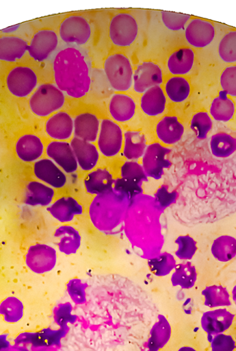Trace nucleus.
<instances>
[{"instance_id":"1","label":"nucleus","mask_w":236,"mask_h":351,"mask_svg":"<svg viewBox=\"0 0 236 351\" xmlns=\"http://www.w3.org/2000/svg\"><path fill=\"white\" fill-rule=\"evenodd\" d=\"M53 69L55 82L61 91L73 98H81L90 88L88 62L81 51L68 48L56 56Z\"/></svg>"},{"instance_id":"2","label":"nucleus","mask_w":236,"mask_h":351,"mask_svg":"<svg viewBox=\"0 0 236 351\" xmlns=\"http://www.w3.org/2000/svg\"><path fill=\"white\" fill-rule=\"evenodd\" d=\"M105 73L114 90L125 92L133 84V69L129 59L122 55L116 54L106 60Z\"/></svg>"},{"instance_id":"3","label":"nucleus","mask_w":236,"mask_h":351,"mask_svg":"<svg viewBox=\"0 0 236 351\" xmlns=\"http://www.w3.org/2000/svg\"><path fill=\"white\" fill-rule=\"evenodd\" d=\"M64 97L59 88L50 84L41 85L30 99L32 112L38 117H47L62 108Z\"/></svg>"},{"instance_id":"4","label":"nucleus","mask_w":236,"mask_h":351,"mask_svg":"<svg viewBox=\"0 0 236 351\" xmlns=\"http://www.w3.org/2000/svg\"><path fill=\"white\" fill-rule=\"evenodd\" d=\"M137 34L138 26L133 16L120 14L113 19L110 26V36L116 45L121 47L131 46Z\"/></svg>"},{"instance_id":"5","label":"nucleus","mask_w":236,"mask_h":351,"mask_svg":"<svg viewBox=\"0 0 236 351\" xmlns=\"http://www.w3.org/2000/svg\"><path fill=\"white\" fill-rule=\"evenodd\" d=\"M170 149L159 143L148 145L143 156V168L147 177L159 180L161 178L164 169L169 168L171 163L166 157Z\"/></svg>"},{"instance_id":"6","label":"nucleus","mask_w":236,"mask_h":351,"mask_svg":"<svg viewBox=\"0 0 236 351\" xmlns=\"http://www.w3.org/2000/svg\"><path fill=\"white\" fill-rule=\"evenodd\" d=\"M57 263V252L47 245L31 246L26 255V263L31 271L42 274L52 271Z\"/></svg>"},{"instance_id":"7","label":"nucleus","mask_w":236,"mask_h":351,"mask_svg":"<svg viewBox=\"0 0 236 351\" xmlns=\"http://www.w3.org/2000/svg\"><path fill=\"white\" fill-rule=\"evenodd\" d=\"M91 27L88 21L79 16H70L64 20L60 29L62 40L68 43L83 45L91 36Z\"/></svg>"},{"instance_id":"8","label":"nucleus","mask_w":236,"mask_h":351,"mask_svg":"<svg viewBox=\"0 0 236 351\" xmlns=\"http://www.w3.org/2000/svg\"><path fill=\"white\" fill-rule=\"evenodd\" d=\"M10 92L17 97H26L35 89L37 77L35 73L27 67H17L9 74L7 80Z\"/></svg>"},{"instance_id":"9","label":"nucleus","mask_w":236,"mask_h":351,"mask_svg":"<svg viewBox=\"0 0 236 351\" xmlns=\"http://www.w3.org/2000/svg\"><path fill=\"white\" fill-rule=\"evenodd\" d=\"M122 133L120 128L110 120H103L99 138V147L105 157H114L120 151Z\"/></svg>"},{"instance_id":"10","label":"nucleus","mask_w":236,"mask_h":351,"mask_svg":"<svg viewBox=\"0 0 236 351\" xmlns=\"http://www.w3.org/2000/svg\"><path fill=\"white\" fill-rule=\"evenodd\" d=\"M58 38L56 34L50 30L40 31L31 40L28 51L30 56L37 61L47 60L57 49Z\"/></svg>"},{"instance_id":"11","label":"nucleus","mask_w":236,"mask_h":351,"mask_svg":"<svg viewBox=\"0 0 236 351\" xmlns=\"http://www.w3.org/2000/svg\"><path fill=\"white\" fill-rule=\"evenodd\" d=\"M215 36V29L210 22L196 19L190 21L185 30V37L190 45L204 48L209 45Z\"/></svg>"},{"instance_id":"12","label":"nucleus","mask_w":236,"mask_h":351,"mask_svg":"<svg viewBox=\"0 0 236 351\" xmlns=\"http://www.w3.org/2000/svg\"><path fill=\"white\" fill-rule=\"evenodd\" d=\"M133 80L135 90L142 93L162 83V72L157 64L152 62H143L135 71Z\"/></svg>"},{"instance_id":"13","label":"nucleus","mask_w":236,"mask_h":351,"mask_svg":"<svg viewBox=\"0 0 236 351\" xmlns=\"http://www.w3.org/2000/svg\"><path fill=\"white\" fill-rule=\"evenodd\" d=\"M47 155L68 173L76 171L78 168L74 151L68 143H51L47 147Z\"/></svg>"},{"instance_id":"14","label":"nucleus","mask_w":236,"mask_h":351,"mask_svg":"<svg viewBox=\"0 0 236 351\" xmlns=\"http://www.w3.org/2000/svg\"><path fill=\"white\" fill-rule=\"evenodd\" d=\"M235 315L226 309L205 313L201 319L203 330L210 336L222 334L232 325Z\"/></svg>"},{"instance_id":"15","label":"nucleus","mask_w":236,"mask_h":351,"mask_svg":"<svg viewBox=\"0 0 236 351\" xmlns=\"http://www.w3.org/2000/svg\"><path fill=\"white\" fill-rule=\"evenodd\" d=\"M34 171L38 179L54 188L60 189L67 183L66 174L51 160L44 159L36 162Z\"/></svg>"},{"instance_id":"16","label":"nucleus","mask_w":236,"mask_h":351,"mask_svg":"<svg viewBox=\"0 0 236 351\" xmlns=\"http://www.w3.org/2000/svg\"><path fill=\"white\" fill-rule=\"evenodd\" d=\"M71 147L81 169L90 171L96 167L99 155L94 145L75 137L71 142Z\"/></svg>"},{"instance_id":"17","label":"nucleus","mask_w":236,"mask_h":351,"mask_svg":"<svg viewBox=\"0 0 236 351\" xmlns=\"http://www.w3.org/2000/svg\"><path fill=\"white\" fill-rule=\"evenodd\" d=\"M49 213L60 223L73 221L83 213V208L73 197H62L48 208Z\"/></svg>"},{"instance_id":"18","label":"nucleus","mask_w":236,"mask_h":351,"mask_svg":"<svg viewBox=\"0 0 236 351\" xmlns=\"http://www.w3.org/2000/svg\"><path fill=\"white\" fill-rule=\"evenodd\" d=\"M114 180L112 174L105 169H99L88 175L84 186L90 194L102 195L114 190Z\"/></svg>"},{"instance_id":"19","label":"nucleus","mask_w":236,"mask_h":351,"mask_svg":"<svg viewBox=\"0 0 236 351\" xmlns=\"http://www.w3.org/2000/svg\"><path fill=\"white\" fill-rule=\"evenodd\" d=\"M44 148L40 139L34 135H25L21 137L16 144L18 157L27 162L39 159L44 152Z\"/></svg>"},{"instance_id":"20","label":"nucleus","mask_w":236,"mask_h":351,"mask_svg":"<svg viewBox=\"0 0 236 351\" xmlns=\"http://www.w3.org/2000/svg\"><path fill=\"white\" fill-rule=\"evenodd\" d=\"M73 121L67 113L60 112L52 117L47 123L48 135L55 140H67L73 134Z\"/></svg>"},{"instance_id":"21","label":"nucleus","mask_w":236,"mask_h":351,"mask_svg":"<svg viewBox=\"0 0 236 351\" xmlns=\"http://www.w3.org/2000/svg\"><path fill=\"white\" fill-rule=\"evenodd\" d=\"M28 49L27 43L20 38L15 36L0 38V60L14 62L23 58Z\"/></svg>"},{"instance_id":"22","label":"nucleus","mask_w":236,"mask_h":351,"mask_svg":"<svg viewBox=\"0 0 236 351\" xmlns=\"http://www.w3.org/2000/svg\"><path fill=\"white\" fill-rule=\"evenodd\" d=\"M159 138L167 145H174L181 141L184 128L176 117H166L157 125Z\"/></svg>"},{"instance_id":"23","label":"nucleus","mask_w":236,"mask_h":351,"mask_svg":"<svg viewBox=\"0 0 236 351\" xmlns=\"http://www.w3.org/2000/svg\"><path fill=\"white\" fill-rule=\"evenodd\" d=\"M54 237L58 239L60 252L64 254H76L80 248L81 235L73 227L61 226L56 230Z\"/></svg>"},{"instance_id":"24","label":"nucleus","mask_w":236,"mask_h":351,"mask_svg":"<svg viewBox=\"0 0 236 351\" xmlns=\"http://www.w3.org/2000/svg\"><path fill=\"white\" fill-rule=\"evenodd\" d=\"M74 127L76 138L89 143L96 141L99 129V121L96 116L81 114L76 118Z\"/></svg>"},{"instance_id":"25","label":"nucleus","mask_w":236,"mask_h":351,"mask_svg":"<svg viewBox=\"0 0 236 351\" xmlns=\"http://www.w3.org/2000/svg\"><path fill=\"white\" fill-rule=\"evenodd\" d=\"M166 102V97L161 88L156 86L144 93L141 99V107L146 115L155 117L163 112Z\"/></svg>"},{"instance_id":"26","label":"nucleus","mask_w":236,"mask_h":351,"mask_svg":"<svg viewBox=\"0 0 236 351\" xmlns=\"http://www.w3.org/2000/svg\"><path fill=\"white\" fill-rule=\"evenodd\" d=\"M171 336V327L167 319L161 315L153 326L147 343L148 351H159L169 341Z\"/></svg>"},{"instance_id":"27","label":"nucleus","mask_w":236,"mask_h":351,"mask_svg":"<svg viewBox=\"0 0 236 351\" xmlns=\"http://www.w3.org/2000/svg\"><path fill=\"white\" fill-rule=\"evenodd\" d=\"M136 105L132 98L124 95H116L110 103V112L117 121L131 120L135 114Z\"/></svg>"},{"instance_id":"28","label":"nucleus","mask_w":236,"mask_h":351,"mask_svg":"<svg viewBox=\"0 0 236 351\" xmlns=\"http://www.w3.org/2000/svg\"><path fill=\"white\" fill-rule=\"evenodd\" d=\"M54 195L52 188L38 182H31L27 185L25 203L31 206H47L52 202Z\"/></svg>"},{"instance_id":"29","label":"nucleus","mask_w":236,"mask_h":351,"mask_svg":"<svg viewBox=\"0 0 236 351\" xmlns=\"http://www.w3.org/2000/svg\"><path fill=\"white\" fill-rule=\"evenodd\" d=\"M195 54L190 49H183L170 56L168 62L169 71L176 75L188 73L194 64Z\"/></svg>"},{"instance_id":"30","label":"nucleus","mask_w":236,"mask_h":351,"mask_svg":"<svg viewBox=\"0 0 236 351\" xmlns=\"http://www.w3.org/2000/svg\"><path fill=\"white\" fill-rule=\"evenodd\" d=\"M197 278L198 273L195 266L190 262H185L176 267L171 276V282L174 287H180L183 289H190L194 287Z\"/></svg>"},{"instance_id":"31","label":"nucleus","mask_w":236,"mask_h":351,"mask_svg":"<svg viewBox=\"0 0 236 351\" xmlns=\"http://www.w3.org/2000/svg\"><path fill=\"white\" fill-rule=\"evenodd\" d=\"M67 329L61 328L58 331L46 330L42 331L38 334H24L19 336L16 340V343H24L26 341L32 343L36 346H50L60 343V339L66 336Z\"/></svg>"},{"instance_id":"32","label":"nucleus","mask_w":236,"mask_h":351,"mask_svg":"<svg viewBox=\"0 0 236 351\" xmlns=\"http://www.w3.org/2000/svg\"><path fill=\"white\" fill-rule=\"evenodd\" d=\"M212 155L218 158H227L236 151V138L225 133L213 136L210 141Z\"/></svg>"},{"instance_id":"33","label":"nucleus","mask_w":236,"mask_h":351,"mask_svg":"<svg viewBox=\"0 0 236 351\" xmlns=\"http://www.w3.org/2000/svg\"><path fill=\"white\" fill-rule=\"evenodd\" d=\"M124 156L130 160H137L144 156L146 146L144 135L139 132L128 131L124 134Z\"/></svg>"},{"instance_id":"34","label":"nucleus","mask_w":236,"mask_h":351,"mask_svg":"<svg viewBox=\"0 0 236 351\" xmlns=\"http://www.w3.org/2000/svg\"><path fill=\"white\" fill-rule=\"evenodd\" d=\"M214 258L221 262H228L236 256V239L229 235H223L215 240L211 246Z\"/></svg>"},{"instance_id":"35","label":"nucleus","mask_w":236,"mask_h":351,"mask_svg":"<svg viewBox=\"0 0 236 351\" xmlns=\"http://www.w3.org/2000/svg\"><path fill=\"white\" fill-rule=\"evenodd\" d=\"M235 113V105L232 100L227 97L224 92L214 99L210 108L211 117L218 121L227 122L232 119Z\"/></svg>"},{"instance_id":"36","label":"nucleus","mask_w":236,"mask_h":351,"mask_svg":"<svg viewBox=\"0 0 236 351\" xmlns=\"http://www.w3.org/2000/svg\"><path fill=\"white\" fill-rule=\"evenodd\" d=\"M148 266L151 272L159 277L168 275L175 269L176 261L172 254L163 252L159 255L150 258L148 261Z\"/></svg>"},{"instance_id":"37","label":"nucleus","mask_w":236,"mask_h":351,"mask_svg":"<svg viewBox=\"0 0 236 351\" xmlns=\"http://www.w3.org/2000/svg\"><path fill=\"white\" fill-rule=\"evenodd\" d=\"M202 295L205 298V304L209 308L231 305L230 295L222 285H211L207 287Z\"/></svg>"},{"instance_id":"38","label":"nucleus","mask_w":236,"mask_h":351,"mask_svg":"<svg viewBox=\"0 0 236 351\" xmlns=\"http://www.w3.org/2000/svg\"><path fill=\"white\" fill-rule=\"evenodd\" d=\"M166 91L170 100L179 103L188 97L190 86L188 82L183 77H175L167 82Z\"/></svg>"},{"instance_id":"39","label":"nucleus","mask_w":236,"mask_h":351,"mask_svg":"<svg viewBox=\"0 0 236 351\" xmlns=\"http://www.w3.org/2000/svg\"><path fill=\"white\" fill-rule=\"evenodd\" d=\"M0 315L7 322L16 323L24 316V304L16 298H8L0 304Z\"/></svg>"},{"instance_id":"40","label":"nucleus","mask_w":236,"mask_h":351,"mask_svg":"<svg viewBox=\"0 0 236 351\" xmlns=\"http://www.w3.org/2000/svg\"><path fill=\"white\" fill-rule=\"evenodd\" d=\"M220 58L226 62H236V31L227 34L219 47Z\"/></svg>"},{"instance_id":"41","label":"nucleus","mask_w":236,"mask_h":351,"mask_svg":"<svg viewBox=\"0 0 236 351\" xmlns=\"http://www.w3.org/2000/svg\"><path fill=\"white\" fill-rule=\"evenodd\" d=\"M114 190L127 197L131 202L135 197L142 194L143 189L141 184L128 179H118L114 182Z\"/></svg>"},{"instance_id":"42","label":"nucleus","mask_w":236,"mask_h":351,"mask_svg":"<svg viewBox=\"0 0 236 351\" xmlns=\"http://www.w3.org/2000/svg\"><path fill=\"white\" fill-rule=\"evenodd\" d=\"M175 243L179 246L176 255L181 260L192 259L198 250L196 241L189 235L179 237Z\"/></svg>"},{"instance_id":"43","label":"nucleus","mask_w":236,"mask_h":351,"mask_svg":"<svg viewBox=\"0 0 236 351\" xmlns=\"http://www.w3.org/2000/svg\"><path fill=\"white\" fill-rule=\"evenodd\" d=\"M121 177L131 180L139 184L148 182V177L142 166L135 162H127L121 168Z\"/></svg>"},{"instance_id":"44","label":"nucleus","mask_w":236,"mask_h":351,"mask_svg":"<svg viewBox=\"0 0 236 351\" xmlns=\"http://www.w3.org/2000/svg\"><path fill=\"white\" fill-rule=\"evenodd\" d=\"M190 127L198 138L205 139L211 129L212 121L207 113L200 112L192 117Z\"/></svg>"},{"instance_id":"45","label":"nucleus","mask_w":236,"mask_h":351,"mask_svg":"<svg viewBox=\"0 0 236 351\" xmlns=\"http://www.w3.org/2000/svg\"><path fill=\"white\" fill-rule=\"evenodd\" d=\"M88 287L87 283L83 282L78 278L70 280L67 285L68 293L77 304H83L87 302L86 289Z\"/></svg>"},{"instance_id":"46","label":"nucleus","mask_w":236,"mask_h":351,"mask_svg":"<svg viewBox=\"0 0 236 351\" xmlns=\"http://www.w3.org/2000/svg\"><path fill=\"white\" fill-rule=\"evenodd\" d=\"M162 20L165 26L170 30L179 31L183 29L190 15L170 12H161Z\"/></svg>"},{"instance_id":"47","label":"nucleus","mask_w":236,"mask_h":351,"mask_svg":"<svg viewBox=\"0 0 236 351\" xmlns=\"http://www.w3.org/2000/svg\"><path fill=\"white\" fill-rule=\"evenodd\" d=\"M73 306L70 303L60 304L55 311V319L61 328H68V324H74L77 317L73 315Z\"/></svg>"},{"instance_id":"48","label":"nucleus","mask_w":236,"mask_h":351,"mask_svg":"<svg viewBox=\"0 0 236 351\" xmlns=\"http://www.w3.org/2000/svg\"><path fill=\"white\" fill-rule=\"evenodd\" d=\"M220 82L226 94L236 97V66H231L224 70Z\"/></svg>"},{"instance_id":"49","label":"nucleus","mask_w":236,"mask_h":351,"mask_svg":"<svg viewBox=\"0 0 236 351\" xmlns=\"http://www.w3.org/2000/svg\"><path fill=\"white\" fill-rule=\"evenodd\" d=\"M208 340L211 343L212 351H233L236 347L233 339L231 336L223 334L208 335Z\"/></svg>"},{"instance_id":"50","label":"nucleus","mask_w":236,"mask_h":351,"mask_svg":"<svg viewBox=\"0 0 236 351\" xmlns=\"http://www.w3.org/2000/svg\"><path fill=\"white\" fill-rule=\"evenodd\" d=\"M178 196L176 191H169L168 186H162L155 193V202L159 207L164 209L176 203Z\"/></svg>"},{"instance_id":"51","label":"nucleus","mask_w":236,"mask_h":351,"mask_svg":"<svg viewBox=\"0 0 236 351\" xmlns=\"http://www.w3.org/2000/svg\"><path fill=\"white\" fill-rule=\"evenodd\" d=\"M8 335H0V351L10 347V342L7 340Z\"/></svg>"},{"instance_id":"52","label":"nucleus","mask_w":236,"mask_h":351,"mask_svg":"<svg viewBox=\"0 0 236 351\" xmlns=\"http://www.w3.org/2000/svg\"><path fill=\"white\" fill-rule=\"evenodd\" d=\"M1 351H29L27 349L21 346L8 347Z\"/></svg>"},{"instance_id":"53","label":"nucleus","mask_w":236,"mask_h":351,"mask_svg":"<svg viewBox=\"0 0 236 351\" xmlns=\"http://www.w3.org/2000/svg\"><path fill=\"white\" fill-rule=\"evenodd\" d=\"M179 351H197V350L191 347H183L181 349H179Z\"/></svg>"},{"instance_id":"54","label":"nucleus","mask_w":236,"mask_h":351,"mask_svg":"<svg viewBox=\"0 0 236 351\" xmlns=\"http://www.w3.org/2000/svg\"><path fill=\"white\" fill-rule=\"evenodd\" d=\"M232 297H233V300L236 305V285L233 289Z\"/></svg>"}]
</instances>
